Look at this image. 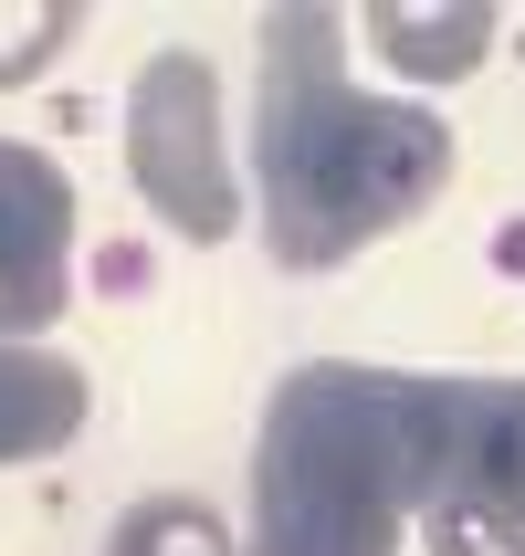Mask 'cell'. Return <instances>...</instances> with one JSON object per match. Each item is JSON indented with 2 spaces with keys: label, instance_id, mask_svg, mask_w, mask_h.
Returning <instances> with one entry per match:
<instances>
[{
  "label": "cell",
  "instance_id": "6da1fadb",
  "mask_svg": "<svg viewBox=\"0 0 525 556\" xmlns=\"http://www.w3.org/2000/svg\"><path fill=\"white\" fill-rule=\"evenodd\" d=\"M432 504L525 515V378H410L315 357L252 431V556H389Z\"/></svg>",
  "mask_w": 525,
  "mask_h": 556
},
{
  "label": "cell",
  "instance_id": "7a4b0ae2",
  "mask_svg": "<svg viewBox=\"0 0 525 556\" xmlns=\"http://www.w3.org/2000/svg\"><path fill=\"white\" fill-rule=\"evenodd\" d=\"M252 179H263V242L284 274H326L358 242L421 220L452 189V126L410 94L347 85L337 11H274L263 22V94H252Z\"/></svg>",
  "mask_w": 525,
  "mask_h": 556
},
{
  "label": "cell",
  "instance_id": "3957f363",
  "mask_svg": "<svg viewBox=\"0 0 525 556\" xmlns=\"http://www.w3.org/2000/svg\"><path fill=\"white\" fill-rule=\"evenodd\" d=\"M126 168H137L148 211L179 242H232L242 189H232V157H221V85L200 53L137 63V85H126Z\"/></svg>",
  "mask_w": 525,
  "mask_h": 556
},
{
  "label": "cell",
  "instance_id": "277c9868",
  "mask_svg": "<svg viewBox=\"0 0 525 556\" xmlns=\"http://www.w3.org/2000/svg\"><path fill=\"white\" fill-rule=\"evenodd\" d=\"M74 294V179L0 137V337H42Z\"/></svg>",
  "mask_w": 525,
  "mask_h": 556
},
{
  "label": "cell",
  "instance_id": "5b68a950",
  "mask_svg": "<svg viewBox=\"0 0 525 556\" xmlns=\"http://www.w3.org/2000/svg\"><path fill=\"white\" fill-rule=\"evenodd\" d=\"M85 431V368L32 337H0V463H42Z\"/></svg>",
  "mask_w": 525,
  "mask_h": 556
},
{
  "label": "cell",
  "instance_id": "8992f818",
  "mask_svg": "<svg viewBox=\"0 0 525 556\" xmlns=\"http://www.w3.org/2000/svg\"><path fill=\"white\" fill-rule=\"evenodd\" d=\"M368 42L389 53L400 85H463L473 63L495 53V11H484V0H441V11H400V0H378V11H368Z\"/></svg>",
  "mask_w": 525,
  "mask_h": 556
},
{
  "label": "cell",
  "instance_id": "52a82bcc",
  "mask_svg": "<svg viewBox=\"0 0 525 556\" xmlns=\"http://www.w3.org/2000/svg\"><path fill=\"white\" fill-rule=\"evenodd\" d=\"M105 556H232V526L200 494H137L105 535Z\"/></svg>",
  "mask_w": 525,
  "mask_h": 556
},
{
  "label": "cell",
  "instance_id": "ba28073f",
  "mask_svg": "<svg viewBox=\"0 0 525 556\" xmlns=\"http://www.w3.org/2000/svg\"><path fill=\"white\" fill-rule=\"evenodd\" d=\"M63 42H74V11H63V0H32V11L0 0V85H32Z\"/></svg>",
  "mask_w": 525,
  "mask_h": 556
},
{
  "label": "cell",
  "instance_id": "9c48e42d",
  "mask_svg": "<svg viewBox=\"0 0 525 556\" xmlns=\"http://www.w3.org/2000/svg\"><path fill=\"white\" fill-rule=\"evenodd\" d=\"M432 556H525L515 504H432Z\"/></svg>",
  "mask_w": 525,
  "mask_h": 556
}]
</instances>
